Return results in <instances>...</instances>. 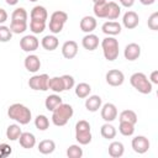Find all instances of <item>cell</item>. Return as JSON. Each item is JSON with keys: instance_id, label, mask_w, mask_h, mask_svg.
<instances>
[{"instance_id": "obj_1", "label": "cell", "mask_w": 158, "mask_h": 158, "mask_svg": "<svg viewBox=\"0 0 158 158\" xmlns=\"http://www.w3.org/2000/svg\"><path fill=\"white\" fill-rule=\"evenodd\" d=\"M7 116L11 120L19 122L20 125H27L32 118L31 110L27 106H25L23 104H20V102H15V104L9 106Z\"/></svg>"}, {"instance_id": "obj_2", "label": "cell", "mask_w": 158, "mask_h": 158, "mask_svg": "<svg viewBox=\"0 0 158 158\" xmlns=\"http://www.w3.org/2000/svg\"><path fill=\"white\" fill-rule=\"evenodd\" d=\"M73 114H74L73 107L69 104L62 102L59 106H57L52 111V122H53V125H56L58 127L65 126L68 123V121L72 118Z\"/></svg>"}, {"instance_id": "obj_3", "label": "cell", "mask_w": 158, "mask_h": 158, "mask_svg": "<svg viewBox=\"0 0 158 158\" xmlns=\"http://www.w3.org/2000/svg\"><path fill=\"white\" fill-rule=\"evenodd\" d=\"M130 83L131 85L141 94H151L152 93V83L149 81V79L147 78V75L144 73H141V72H137V73H133L130 78Z\"/></svg>"}, {"instance_id": "obj_4", "label": "cell", "mask_w": 158, "mask_h": 158, "mask_svg": "<svg viewBox=\"0 0 158 158\" xmlns=\"http://www.w3.org/2000/svg\"><path fill=\"white\" fill-rule=\"evenodd\" d=\"M102 53L106 60L112 62L118 57V41L114 36H107L101 41Z\"/></svg>"}, {"instance_id": "obj_5", "label": "cell", "mask_w": 158, "mask_h": 158, "mask_svg": "<svg viewBox=\"0 0 158 158\" xmlns=\"http://www.w3.org/2000/svg\"><path fill=\"white\" fill-rule=\"evenodd\" d=\"M91 128L90 123L85 120H79L75 125V139L79 144H89L91 142Z\"/></svg>"}, {"instance_id": "obj_6", "label": "cell", "mask_w": 158, "mask_h": 158, "mask_svg": "<svg viewBox=\"0 0 158 158\" xmlns=\"http://www.w3.org/2000/svg\"><path fill=\"white\" fill-rule=\"evenodd\" d=\"M68 20V14L64 12V11H60V10H57L54 11L51 17H49V31L53 33V35H57V33H60L65 22Z\"/></svg>"}, {"instance_id": "obj_7", "label": "cell", "mask_w": 158, "mask_h": 158, "mask_svg": "<svg viewBox=\"0 0 158 158\" xmlns=\"http://www.w3.org/2000/svg\"><path fill=\"white\" fill-rule=\"evenodd\" d=\"M48 80H49V75L43 73V74H37L30 78L28 80V86L32 90H41V91H46L48 90Z\"/></svg>"}, {"instance_id": "obj_8", "label": "cell", "mask_w": 158, "mask_h": 158, "mask_svg": "<svg viewBox=\"0 0 158 158\" xmlns=\"http://www.w3.org/2000/svg\"><path fill=\"white\" fill-rule=\"evenodd\" d=\"M40 41L35 35H26L20 41V47L25 52H33L38 48Z\"/></svg>"}, {"instance_id": "obj_9", "label": "cell", "mask_w": 158, "mask_h": 158, "mask_svg": "<svg viewBox=\"0 0 158 158\" xmlns=\"http://www.w3.org/2000/svg\"><path fill=\"white\" fill-rule=\"evenodd\" d=\"M106 83L111 86H120L125 81V74L118 69H111L105 75Z\"/></svg>"}, {"instance_id": "obj_10", "label": "cell", "mask_w": 158, "mask_h": 158, "mask_svg": "<svg viewBox=\"0 0 158 158\" xmlns=\"http://www.w3.org/2000/svg\"><path fill=\"white\" fill-rule=\"evenodd\" d=\"M131 146L133 148V151L138 154H143L146 153L148 149H149V141L146 136H136L135 138H132V142H131Z\"/></svg>"}, {"instance_id": "obj_11", "label": "cell", "mask_w": 158, "mask_h": 158, "mask_svg": "<svg viewBox=\"0 0 158 158\" xmlns=\"http://www.w3.org/2000/svg\"><path fill=\"white\" fill-rule=\"evenodd\" d=\"M101 118L105 122H112L117 117V107L112 102H106L101 105Z\"/></svg>"}, {"instance_id": "obj_12", "label": "cell", "mask_w": 158, "mask_h": 158, "mask_svg": "<svg viewBox=\"0 0 158 158\" xmlns=\"http://www.w3.org/2000/svg\"><path fill=\"white\" fill-rule=\"evenodd\" d=\"M62 54L65 59H73L78 54V43L75 41H65L62 46Z\"/></svg>"}, {"instance_id": "obj_13", "label": "cell", "mask_w": 158, "mask_h": 158, "mask_svg": "<svg viewBox=\"0 0 158 158\" xmlns=\"http://www.w3.org/2000/svg\"><path fill=\"white\" fill-rule=\"evenodd\" d=\"M139 23V17L137 15V12L135 11H127L125 12L123 17H122V25L127 28V30H133L138 26Z\"/></svg>"}, {"instance_id": "obj_14", "label": "cell", "mask_w": 158, "mask_h": 158, "mask_svg": "<svg viewBox=\"0 0 158 158\" xmlns=\"http://www.w3.org/2000/svg\"><path fill=\"white\" fill-rule=\"evenodd\" d=\"M123 56L127 60H136L139 58L141 56V46L132 42V43H128L125 49H123Z\"/></svg>"}, {"instance_id": "obj_15", "label": "cell", "mask_w": 158, "mask_h": 158, "mask_svg": "<svg viewBox=\"0 0 158 158\" xmlns=\"http://www.w3.org/2000/svg\"><path fill=\"white\" fill-rule=\"evenodd\" d=\"M101 30L105 35L107 36H117L121 33V23H118L117 21H106L102 23Z\"/></svg>"}, {"instance_id": "obj_16", "label": "cell", "mask_w": 158, "mask_h": 158, "mask_svg": "<svg viewBox=\"0 0 158 158\" xmlns=\"http://www.w3.org/2000/svg\"><path fill=\"white\" fill-rule=\"evenodd\" d=\"M80 30L85 33H91L96 26H98V22H96V19L94 16H84L81 20H80Z\"/></svg>"}, {"instance_id": "obj_17", "label": "cell", "mask_w": 158, "mask_h": 158, "mask_svg": "<svg viewBox=\"0 0 158 158\" xmlns=\"http://www.w3.org/2000/svg\"><path fill=\"white\" fill-rule=\"evenodd\" d=\"M81 44L88 51H95L99 47V37L96 35H94L93 32L86 33L81 40Z\"/></svg>"}, {"instance_id": "obj_18", "label": "cell", "mask_w": 158, "mask_h": 158, "mask_svg": "<svg viewBox=\"0 0 158 158\" xmlns=\"http://www.w3.org/2000/svg\"><path fill=\"white\" fill-rule=\"evenodd\" d=\"M102 105V100L99 95H89L85 98V109L90 112L98 111Z\"/></svg>"}, {"instance_id": "obj_19", "label": "cell", "mask_w": 158, "mask_h": 158, "mask_svg": "<svg viewBox=\"0 0 158 158\" xmlns=\"http://www.w3.org/2000/svg\"><path fill=\"white\" fill-rule=\"evenodd\" d=\"M19 142H20V146L25 149H31L35 147L36 144V137L33 133L31 132H22L19 137Z\"/></svg>"}, {"instance_id": "obj_20", "label": "cell", "mask_w": 158, "mask_h": 158, "mask_svg": "<svg viewBox=\"0 0 158 158\" xmlns=\"http://www.w3.org/2000/svg\"><path fill=\"white\" fill-rule=\"evenodd\" d=\"M23 64H25V68L31 73H36L41 68V60L36 54H28L25 58Z\"/></svg>"}, {"instance_id": "obj_21", "label": "cell", "mask_w": 158, "mask_h": 158, "mask_svg": "<svg viewBox=\"0 0 158 158\" xmlns=\"http://www.w3.org/2000/svg\"><path fill=\"white\" fill-rule=\"evenodd\" d=\"M121 15V7L115 1H107L106 6V17L107 20H116Z\"/></svg>"}, {"instance_id": "obj_22", "label": "cell", "mask_w": 158, "mask_h": 158, "mask_svg": "<svg viewBox=\"0 0 158 158\" xmlns=\"http://www.w3.org/2000/svg\"><path fill=\"white\" fill-rule=\"evenodd\" d=\"M30 17L31 20H40V21H47L48 19V12L46 10L44 6H41V5H36L31 12H30Z\"/></svg>"}, {"instance_id": "obj_23", "label": "cell", "mask_w": 158, "mask_h": 158, "mask_svg": "<svg viewBox=\"0 0 158 158\" xmlns=\"http://www.w3.org/2000/svg\"><path fill=\"white\" fill-rule=\"evenodd\" d=\"M41 44L46 51H54V49H57V47L59 44V41L54 35H47L42 38Z\"/></svg>"}, {"instance_id": "obj_24", "label": "cell", "mask_w": 158, "mask_h": 158, "mask_svg": "<svg viewBox=\"0 0 158 158\" xmlns=\"http://www.w3.org/2000/svg\"><path fill=\"white\" fill-rule=\"evenodd\" d=\"M123 152H125V147L121 142L118 141H114L109 144V154L110 157L112 158H120L123 156Z\"/></svg>"}, {"instance_id": "obj_25", "label": "cell", "mask_w": 158, "mask_h": 158, "mask_svg": "<svg viewBox=\"0 0 158 158\" xmlns=\"http://www.w3.org/2000/svg\"><path fill=\"white\" fill-rule=\"evenodd\" d=\"M63 102L62 98L58 95V94H52V95H48L46 98V101H44V106L48 111H53L57 106H59L60 104Z\"/></svg>"}, {"instance_id": "obj_26", "label": "cell", "mask_w": 158, "mask_h": 158, "mask_svg": "<svg viewBox=\"0 0 158 158\" xmlns=\"http://www.w3.org/2000/svg\"><path fill=\"white\" fill-rule=\"evenodd\" d=\"M56 149V143L53 139H43L38 143V152L42 154H51Z\"/></svg>"}, {"instance_id": "obj_27", "label": "cell", "mask_w": 158, "mask_h": 158, "mask_svg": "<svg viewBox=\"0 0 158 158\" xmlns=\"http://www.w3.org/2000/svg\"><path fill=\"white\" fill-rule=\"evenodd\" d=\"M48 89L52 90V91H54V93H62V91H64V85H63L62 77L49 78V80H48Z\"/></svg>"}, {"instance_id": "obj_28", "label": "cell", "mask_w": 158, "mask_h": 158, "mask_svg": "<svg viewBox=\"0 0 158 158\" xmlns=\"http://www.w3.org/2000/svg\"><path fill=\"white\" fill-rule=\"evenodd\" d=\"M75 95L79 98V99H85L86 96L90 95V91H91V86L88 84V83H79L75 85Z\"/></svg>"}, {"instance_id": "obj_29", "label": "cell", "mask_w": 158, "mask_h": 158, "mask_svg": "<svg viewBox=\"0 0 158 158\" xmlns=\"http://www.w3.org/2000/svg\"><path fill=\"white\" fill-rule=\"evenodd\" d=\"M100 133L101 136L105 138V139H112L116 137V128L110 123V122H106L101 126L100 128Z\"/></svg>"}, {"instance_id": "obj_30", "label": "cell", "mask_w": 158, "mask_h": 158, "mask_svg": "<svg viewBox=\"0 0 158 158\" xmlns=\"http://www.w3.org/2000/svg\"><path fill=\"white\" fill-rule=\"evenodd\" d=\"M21 133H22V131L20 128V125H17V123H12L6 128V137L10 141H17Z\"/></svg>"}, {"instance_id": "obj_31", "label": "cell", "mask_w": 158, "mask_h": 158, "mask_svg": "<svg viewBox=\"0 0 158 158\" xmlns=\"http://www.w3.org/2000/svg\"><path fill=\"white\" fill-rule=\"evenodd\" d=\"M118 120L136 125V123H137V115H136V112H135L133 110H123V111L120 114Z\"/></svg>"}, {"instance_id": "obj_32", "label": "cell", "mask_w": 158, "mask_h": 158, "mask_svg": "<svg viewBox=\"0 0 158 158\" xmlns=\"http://www.w3.org/2000/svg\"><path fill=\"white\" fill-rule=\"evenodd\" d=\"M118 131L122 136H126V137L132 136L135 133V125L130 123V122H126V121H120Z\"/></svg>"}, {"instance_id": "obj_33", "label": "cell", "mask_w": 158, "mask_h": 158, "mask_svg": "<svg viewBox=\"0 0 158 158\" xmlns=\"http://www.w3.org/2000/svg\"><path fill=\"white\" fill-rule=\"evenodd\" d=\"M106 6L107 1H101V2H94V15L99 19H105L106 17Z\"/></svg>"}, {"instance_id": "obj_34", "label": "cell", "mask_w": 158, "mask_h": 158, "mask_svg": "<svg viewBox=\"0 0 158 158\" xmlns=\"http://www.w3.org/2000/svg\"><path fill=\"white\" fill-rule=\"evenodd\" d=\"M10 30L12 33H23L27 30V21H11L10 22Z\"/></svg>"}, {"instance_id": "obj_35", "label": "cell", "mask_w": 158, "mask_h": 158, "mask_svg": "<svg viewBox=\"0 0 158 158\" xmlns=\"http://www.w3.org/2000/svg\"><path fill=\"white\" fill-rule=\"evenodd\" d=\"M35 126L40 131H46L49 127V120L46 115H37L35 118Z\"/></svg>"}, {"instance_id": "obj_36", "label": "cell", "mask_w": 158, "mask_h": 158, "mask_svg": "<svg viewBox=\"0 0 158 158\" xmlns=\"http://www.w3.org/2000/svg\"><path fill=\"white\" fill-rule=\"evenodd\" d=\"M46 28V21H40V20H31L30 21V30L33 35L42 33Z\"/></svg>"}, {"instance_id": "obj_37", "label": "cell", "mask_w": 158, "mask_h": 158, "mask_svg": "<svg viewBox=\"0 0 158 158\" xmlns=\"http://www.w3.org/2000/svg\"><path fill=\"white\" fill-rule=\"evenodd\" d=\"M27 11L23 7H17L11 14V21H27Z\"/></svg>"}, {"instance_id": "obj_38", "label": "cell", "mask_w": 158, "mask_h": 158, "mask_svg": "<svg viewBox=\"0 0 158 158\" xmlns=\"http://www.w3.org/2000/svg\"><path fill=\"white\" fill-rule=\"evenodd\" d=\"M68 158H81L83 157V149L79 144H72L67 149Z\"/></svg>"}, {"instance_id": "obj_39", "label": "cell", "mask_w": 158, "mask_h": 158, "mask_svg": "<svg viewBox=\"0 0 158 158\" xmlns=\"http://www.w3.org/2000/svg\"><path fill=\"white\" fill-rule=\"evenodd\" d=\"M12 37V32L10 27L0 25V42H9Z\"/></svg>"}, {"instance_id": "obj_40", "label": "cell", "mask_w": 158, "mask_h": 158, "mask_svg": "<svg viewBox=\"0 0 158 158\" xmlns=\"http://www.w3.org/2000/svg\"><path fill=\"white\" fill-rule=\"evenodd\" d=\"M62 80H63V85H64V90H70L74 88L75 85V81H74V78L69 74H64L62 75Z\"/></svg>"}, {"instance_id": "obj_41", "label": "cell", "mask_w": 158, "mask_h": 158, "mask_svg": "<svg viewBox=\"0 0 158 158\" xmlns=\"http://www.w3.org/2000/svg\"><path fill=\"white\" fill-rule=\"evenodd\" d=\"M147 25L151 30L153 31H157L158 30V12H153L149 17H148V21H147Z\"/></svg>"}, {"instance_id": "obj_42", "label": "cell", "mask_w": 158, "mask_h": 158, "mask_svg": "<svg viewBox=\"0 0 158 158\" xmlns=\"http://www.w3.org/2000/svg\"><path fill=\"white\" fill-rule=\"evenodd\" d=\"M11 152H12V149H11V147L9 144H6V143H1L0 144V158L10 156Z\"/></svg>"}, {"instance_id": "obj_43", "label": "cell", "mask_w": 158, "mask_h": 158, "mask_svg": "<svg viewBox=\"0 0 158 158\" xmlns=\"http://www.w3.org/2000/svg\"><path fill=\"white\" fill-rule=\"evenodd\" d=\"M7 17H9V15H7L6 10L2 9V7H0V25H2L4 22H6L7 21Z\"/></svg>"}, {"instance_id": "obj_44", "label": "cell", "mask_w": 158, "mask_h": 158, "mask_svg": "<svg viewBox=\"0 0 158 158\" xmlns=\"http://www.w3.org/2000/svg\"><path fill=\"white\" fill-rule=\"evenodd\" d=\"M149 81H151L152 84H158V70H153V72L151 73Z\"/></svg>"}, {"instance_id": "obj_45", "label": "cell", "mask_w": 158, "mask_h": 158, "mask_svg": "<svg viewBox=\"0 0 158 158\" xmlns=\"http://www.w3.org/2000/svg\"><path fill=\"white\" fill-rule=\"evenodd\" d=\"M120 1V4L123 6V7H131V6H133V4H135V0H118Z\"/></svg>"}, {"instance_id": "obj_46", "label": "cell", "mask_w": 158, "mask_h": 158, "mask_svg": "<svg viewBox=\"0 0 158 158\" xmlns=\"http://www.w3.org/2000/svg\"><path fill=\"white\" fill-rule=\"evenodd\" d=\"M154 1H156V0H139V2H141L142 5H146V6L154 4Z\"/></svg>"}, {"instance_id": "obj_47", "label": "cell", "mask_w": 158, "mask_h": 158, "mask_svg": "<svg viewBox=\"0 0 158 158\" xmlns=\"http://www.w3.org/2000/svg\"><path fill=\"white\" fill-rule=\"evenodd\" d=\"M5 1H6V4L10 5V6H15V5L19 2V0H5Z\"/></svg>"}, {"instance_id": "obj_48", "label": "cell", "mask_w": 158, "mask_h": 158, "mask_svg": "<svg viewBox=\"0 0 158 158\" xmlns=\"http://www.w3.org/2000/svg\"><path fill=\"white\" fill-rule=\"evenodd\" d=\"M101 1H107V0H93V2H101Z\"/></svg>"}, {"instance_id": "obj_49", "label": "cell", "mask_w": 158, "mask_h": 158, "mask_svg": "<svg viewBox=\"0 0 158 158\" xmlns=\"http://www.w3.org/2000/svg\"><path fill=\"white\" fill-rule=\"evenodd\" d=\"M28 1H31V2H35V1H37V0H28Z\"/></svg>"}]
</instances>
